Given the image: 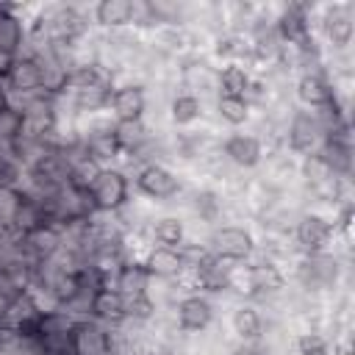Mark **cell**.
Segmentation results:
<instances>
[{
	"label": "cell",
	"mask_w": 355,
	"mask_h": 355,
	"mask_svg": "<svg viewBox=\"0 0 355 355\" xmlns=\"http://www.w3.org/2000/svg\"><path fill=\"white\" fill-rule=\"evenodd\" d=\"M313 31L324 50L347 53L355 39V3L352 0L319 3L313 8Z\"/></svg>",
	"instance_id": "obj_1"
},
{
	"label": "cell",
	"mask_w": 355,
	"mask_h": 355,
	"mask_svg": "<svg viewBox=\"0 0 355 355\" xmlns=\"http://www.w3.org/2000/svg\"><path fill=\"white\" fill-rule=\"evenodd\" d=\"M341 275H344V261L333 250L300 255L297 263H294V283L308 297H319V294L336 291L338 283H341Z\"/></svg>",
	"instance_id": "obj_2"
},
{
	"label": "cell",
	"mask_w": 355,
	"mask_h": 355,
	"mask_svg": "<svg viewBox=\"0 0 355 355\" xmlns=\"http://www.w3.org/2000/svg\"><path fill=\"white\" fill-rule=\"evenodd\" d=\"M236 288L244 291L247 302H269L272 297L283 294L286 288V272L272 258H250L236 272Z\"/></svg>",
	"instance_id": "obj_3"
},
{
	"label": "cell",
	"mask_w": 355,
	"mask_h": 355,
	"mask_svg": "<svg viewBox=\"0 0 355 355\" xmlns=\"http://www.w3.org/2000/svg\"><path fill=\"white\" fill-rule=\"evenodd\" d=\"M130 175L125 172V166H100L97 175L92 178V183L86 186L89 200L94 214H119L128 202H130Z\"/></svg>",
	"instance_id": "obj_4"
},
{
	"label": "cell",
	"mask_w": 355,
	"mask_h": 355,
	"mask_svg": "<svg viewBox=\"0 0 355 355\" xmlns=\"http://www.w3.org/2000/svg\"><path fill=\"white\" fill-rule=\"evenodd\" d=\"M205 250L230 263H247L258 252V241L244 225H214L205 236Z\"/></svg>",
	"instance_id": "obj_5"
},
{
	"label": "cell",
	"mask_w": 355,
	"mask_h": 355,
	"mask_svg": "<svg viewBox=\"0 0 355 355\" xmlns=\"http://www.w3.org/2000/svg\"><path fill=\"white\" fill-rule=\"evenodd\" d=\"M336 225L330 216L319 214V211H302L297 214L294 225H291V239H294V250L300 255H311V252H327L330 244L336 241Z\"/></svg>",
	"instance_id": "obj_6"
},
{
	"label": "cell",
	"mask_w": 355,
	"mask_h": 355,
	"mask_svg": "<svg viewBox=\"0 0 355 355\" xmlns=\"http://www.w3.org/2000/svg\"><path fill=\"white\" fill-rule=\"evenodd\" d=\"M130 183L141 197H147L153 202H169L183 191L180 175L172 166H166L164 161H153V164L139 166L130 178Z\"/></svg>",
	"instance_id": "obj_7"
},
{
	"label": "cell",
	"mask_w": 355,
	"mask_h": 355,
	"mask_svg": "<svg viewBox=\"0 0 355 355\" xmlns=\"http://www.w3.org/2000/svg\"><path fill=\"white\" fill-rule=\"evenodd\" d=\"M236 272H239V263H230L225 258H216V255H205L186 277L189 288L191 291H202L208 297H219V294H230L236 288Z\"/></svg>",
	"instance_id": "obj_8"
},
{
	"label": "cell",
	"mask_w": 355,
	"mask_h": 355,
	"mask_svg": "<svg viewBox=\"0 0 355 355\" xmlns=\"http://www.w3.org/2000/svg\"><path fill=\"white\" fill-rule=\"evenodd\" d=\"M322 139H324V130H322V125L311 108H294L288 114L286 128H283V144L291 155L302 158V155L316 153Z\"/></svg>",
	"instance_id": "obj_9"
},
{
	"label": "cell",
	"mask_w": 355,
	"mask_h": 355,
	"mask_svg": "<svg viewBox=\"0 0 355 355\" xmlns=\"http://www.w3.org/2000/svg\"><path fill=\"white\" fill-rule=\"evenodd\" d=\"M175 311V327L186 336H197L205 333L214 319H216V305L214 297L202 294V291H186L172 302Z\"/></svg>",
	"instance_id": "obj_10"
},
{
	"label": "cell",
	"mask_w": 355,
	"mask_h": 355,
	"mask_svg": "<svg viewBox=\"0 0 355 355\" xmlns=\"http://www.w3.org/2000/svg\"><path fill=\"white\" fill-rule=\"evenodd\" d=\"M69 344H72V355H119L114 327H105L89 316L72 322Z\"/></svg>",
	"instance_id": "obj_11"
},
{
	"label": "cell",
	"mask_w": 355,
	"mask_h": 355,
	"mask_svg": "<svg viewBox=\"0 0 355 355\" xmlns=\"http://www.w3.org/2000/svg\"><path fill=\"white\" fill-rule=\"evenodd\" d=\"M219 155L222 161H227L236 169H258L266 158V141L258 133H247V130H230L222 144H219Z\"/></svg>",
	"instance_id": "obj_12"
},
{
	"label": "cell",
	"mask_w": 355,
	"mask_h": 355,
	"mask_svg": "<svg viewBox=\"0 0 355 355\" xmlns=\"http://www.w3.org/2000/svg\"><path fill=\"white\" fill-rule=\"evenodd\" d=\"M338 94V83L327 69H316V72H300L294 78V97L300 103V108H322L330 100H336Z\"/></svg>",
	"instance_id": "obj_13"
},
{
	"label": "cell",
	"mask_w": 355,
	"mask_h": 355,
	"mask_svg": "<svg viewBox=\"0 0 355 355\" xmlns=\"http://www.w3.org/2000/svg\"><path fill=\"white\" fill-rule=\"evenodd\" d=\"M108 114L114 122H128V119H144L147 114V89L139 80H125L111 89L108 97Z\"/></svg>",
	"instance_id": "obj_14"
},
{
	"label": "cell",
	"mask_w": 355,
	"mask_h": 355,
	"mask_svg": "<svg viewBox=\"0 0 355 355\" xmlns=\"http://www.w3.org/2000/svg\"><path fill=\"white\" fill-rule=\"evenodd\" d=\"M28 44V19L25 6L0 3V55L17 58Z\"/></svg>",
	"instance_id": "obj_15"
},
{
	"label": "cell",
	"mask_w": 355,
	"mask_h": 355,
	"mask_svg": "<svg viewBox=\"0 0 355 355\" xmlns=\"http://www.w3.org/2000/svg\"><path fill=\"white\" fill-rule=\"evenodd\" d=\"M141 263L147 266L150 277L153 280H161V283H169V280H183L186 283V266H183V258L178 250L172 247H158V244H150L141 255Z\"/></svg>",
	"instance_id": "obj_16"
},
{
	"label": "cell",
	"mask_w": 355,
	"mask_h": 355,
	"mask_svg": "<svg viewBox=\"0 0 355 355\" xmlns=\"http://www.w3.org/2000/svg\"><path fill=\"white\" fill-rule=\"evenodd\" d=\"M3 86L8 92V97H25V94H33V92H42V78H39V64L33 55H25L19 53L6 78H3Z\"/></svg>",
	"instance_id": "obj_17"
},
{
	"label": "cell",
	"mask_w": 355,
	"mask_h": 355,
	"mask_svg": "<svg viewBox=\"0 0 355 355\" xmlns=\"http://www.w3.org/2000/svg\"><path fill=\"white\" fill-rule=\"evenodd\" d=\"M155 280L150 277V272H147V266L141 263V258L139 255H130V258H125L119 266H116V272L111 275V288H116L122 297H139V294H150V286H153Z\"/></svg>",
	"instance_id": "obj_18"
},
{
	"label": "cell",
	"mask_w": 355,
	"mask_h": 355,
	"mask_svg": "<svg viewBox=\"0 0 355 355\" xmlns=\"http://www.w3.org/2000/svg\"><path fill=\"white\" fill-rule=\"evenodd\" d=\"M316 155L330 169L333 178L349 180L352 178V139L347 136H324Z\"/></svg>",
	"instance_id": "obj_19"
},
{
	"label": "cell",
	"mask_w": 355,
	"mask_h": 355,
	"mask_svg": "<svg viewBox=\"0 0 355 355\" xmlns=\"http://www.w3.org/2000/svg\"><path fill=\"white\" fill-rule=\"evenodd\" d=\"M230 327H233V336L239 341H247V344H255V341L266 338V319H263L261 308L255 302H247V300L233 308Z\"/></svg>",
	"instance_id": "obj_20"
},
{
	"label": "cell",
	"mask_w": 355,
	"mask_h": 355,
	"mask_svg": "<svg viewBox=\"0 0 355 355\" xmlns=\"http://www.w3.org/2000/svg\"><path fill=\"white\" fill-rule=\"evenodd\" d=\"M133 17V0H100L92 6V25L103 33L128 31Z\"/></svg>",
	"instance_id": "obj_21"
},
{
	"label": "cell",
	"mask_w": 355,
	"mask_h": 355,
	"mask_svg": "<svg viewBox=\"0 0 355 355\" xmlns=\"http://www.w3.org/2000/svg\"><path fill=\"white\" fill-rule=\"evenodd\" d=\"M89 319H97L105 327H119L128 319L125 316V297L111 286L97 288L92 297V305H89Z\"/></svg>",
	"instance_id": "obj_22"
},
{
	"label": "cell",
	"mask_w": 355,
	"mask_h": 355,
	"mask_svg": "<svg viewBox=\"0 0 355 355\" xmlns=\"http://www.w3.org/2000/svg\"><path fill=\"white\" fill-rule=\"evenodd\" d=\"M153 139V130L144 119H128V122H114V141L122 158L136 155L147 141ZM122 164V161H119Z\"/></svg>",
	"instance_id": "obj_23"
},
{
	"label": "cell",
	"mask_w": 355,
	"mask_h": 355,
	"mask_svg": "<svg viewBox=\"0 0 355 355\" xmlns=\"http://www.w3.org/2000/svg\"><path fill=\"white\" fill-rule=\"evenodd\" d=\"M166 111H169V122L175 128H191L205 116V103H202V97H197L191 92H178V94H172Z\"/></svg>",
	"instance_id": "obj_24"
},
{
	"label": "cell",
	"mask_w": 355,
	"mask_h": 355,
	"mask_svg": "<svg viewBox=\"0 0 355 355\" xmlns=\"http://www.w3.org/2000/svg\"><path fill=\"white\" fill-rule=\"evenodd\" d=\"M150 239H153V244H158V247H172V250H178V247L189 239L186 222H183L178 214H164V216H158V219L150 222Z\"/></svg>",
	"instance_id": "obj_25"
},
{
	"label": "cell",
	"mask_w": 355,
	"mask_h": 355,
	"mask_svg": "<svg viewBox=\"0 0 355 355\" xmlns=\"http://www.w3.org/2000/svg\"><path fill=\"white\" fill-rule=\"evenodd\" d=\"M252 83V72L250 67L233 61V64H222L216 69V94H233V97H244L247 89Z\"/></svg>",
	"instance_id": "obj_26"
},
{
	"label": "cell",
	"mask_w": 355,
	"mask_h": 355,
	"mask_svg": "<svg viewBox=\"0 0 355 355\" xmlns=\"http://www.w3.org/2000/svg\"><path fill=\"white\" fill-rule=\"evenodd\" d=\"M100 83H111V75L94 58H80L67 75V92H83Z\"/></svg>",
	"instance_id": "obj_27"
},
{
	"label": "cell",
	"mask_w": 355,
	"mask_h": 355,
	"mask_svg": "<svg viewBox=\"0 0 355 355\" xmlns=\"http://www.w3.org/2000/svg\"><path fill=\"white\" fill-rule=\"evenodd\" d=\"M189 205H191V211H194V216H197L200 222H205L208 227H214V225H219V216H222L225 200H222V194H219V191H214V189L202 186V189H194V191H191Z\"/></svg>",
	"instance_id": "obj_28"
},
{
	"label": "cell",
	"mask_w": 355,
	"mask_h": 355,
	"mask_svg": "<svg viewBox=\"0 0 355 355\" xmlns=\"http://www.w3.org/2000/svg\"><path fill=\"white\" fill-rule=\"evenodd\" d=\"M214 108H216V116H219L225 125H230V128H241V125H247V122L252 119V108L247 105L244 97L216 94Z\"/></svg>",
	"instance_id": "obj_29"
},
{
	"label": "cell",
	"mask_w": 355,
	"mask_h": 355,
	"mask_svg": "<svg viewBox=\"0 0 355 355\" xmlns=\"http://www.w3.org/2000/svg\"><path fill=\"white\" fill-rule=\"evenodd\" d=\"M22 202V189L0 186V233H14V216Z\"/></svg>",
	"instance_id": "obj_30"
},
{
	"label": "cell",
	"mask_w": 355,
	"mask_h": 355,
	"mask_svg": "<svg viewBox=\"0 0 355 355\" xmlns=\"http://www.w3.org/2000/svg\"><path fill=\"white\" fill-rule=\"evenodd\" d=\"M330 349L336 352V347H330V338L322 336L319 330H302L294 338V352L297 355H330Z\"/></svg>",
	"instance_id": "obj_31"
},
{
	"label": "cell",
	"mask_w": 355,
	"mask_h": 355,
	"mask_svg": "<svg viewBox=\"0 0 355 355\" xmlns=\"http://www.w3.org/2000/svg\"><path fill=\"white\" fill-rule=\"evenodd\" d=\"M22 133V114L8 103L0 108V147H8Z\"/></svg>",
	"instance_id": "obj_32"
},
{
	"label": "cell",
	"mask_w": 355,
	"mask_h": 355,
	"mask_svg": "<svg viewBox=\"0 0 355 355\" xmlns=\"http://www.w3.org/2000/svg\"><path fill=\"white\" fill-rule=\"evenodd\" d=\"M255 344H258V341H255ZM255 344H247V341H239V344H236V347H233V349H230L227 355H252V352H255Z\"/></svg>",
	"instance_id": "obj_33"
}]
</instances>
